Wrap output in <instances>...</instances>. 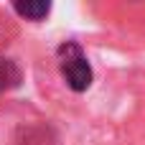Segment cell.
<instances>
[{
  "instance_id": "obj_2",
  "label": "cell",
  "mask_w": 145,
  "mask_h": 145,
  "mask_svg": "<svg viewBox=\"0 0 145 145\" xmlns=\"http://www.w3.org/2000/svg\"><path fill=\"white\" fill-rule=\"evenodd\" d=\"M13 10H15L20 18L38 23V20H43V18L51 13V3H46V0H25V3L18 0V3H13Z\"/></svg>"
},
{
  "instance_id": "obj_3",
  "label": "cell",
  "mask_w": 145,
  "mask_h": 145,
  "mask_svg": "<svg viewBox=\"0 0 145 145\" xmlns=\"http://www.w3.org/2000/svg\"><path fill=\"white\" fill-rule=\"evenodd\" d=\"M20 69H18V64L13 61V59H5V56H0V94H5V92H10V89H15L18 84H20Z\"/></svg>"
},
{
  "instance_id": "obj_1",
  "label": "cell",
  "mask_w": 145,
  "mask_h": 145,
  "mask_svg": "<svg viewBox=\"0 0 145 145\" xmlns=\"http://www.w3.org/2000/svg\"><path fill=\"white\" fill-rule=\"evenodd\" d=\"M59 69H61V76H64V82L71 92L82 94L92 87L94 74H92V66H89L79 43L66 41V43L59 46Z\"/></svg>"
}]
</instances>
